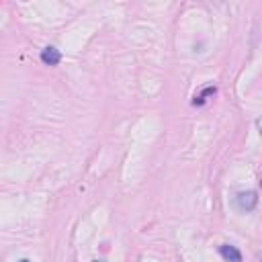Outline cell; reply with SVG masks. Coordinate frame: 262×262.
<instances>
[{
  "mask_svg": "<svg viewBox=\"0 0 262 262\" xmlns=\"http://www.w3.org/2000/svg\"><path fill=\"white\" fill-rule=\"evenodd\" d=\"M18 262H31V260H27V258H23V260H18Z\"/></svg>",
  "mask_w": 262,
  "mask_h": 262,
  "instance_id": "5",
  "label": "cell"
},
{
  "mask_svg": "<svg viewBox=\"0 0 262 262\" xmlns=\"http://www.w3.org/2000/svg\"><path fill=\"white\" fill-rule=\"evenodd\" d=\"M219 254H221V258L225 262H242V252L231 244H221L219 246Z\"/></svg>",
  "mask_w": 262,
  "mask_h": 262,
  "instance_id": "2",
  "label": "cell"
},
{
  "mask_svg": "<svg viewBox=\"0 0 262 262\" xmlns=\"http://www.w3.org/2000/svg\"><path fill=\"white\" fill-rule=\"evenodd\" d=\"M258 205V192L256 190H242L235 194V207L244 213L254 211V207Z\"/></svg>",
  "mask_w": 262,
  "mask_h": 262,
  "instance_id": "1",
  "label": "cell"
},
{
  "mask_svg": "<svg viewBox=\"0 0 262 262\" xmlns=\"http://www.w3.org/2000/svg\"><path fill=\"white\" fill-rule=\"evenodd\" d=\"M92 262H104V260H92Z\"/></svg>",
  "mask_w": 262,
  "mask_h": 262,
  "instance_id": "6",
  "label": "cell"
},
{
  "mask_svg": "<svg viewBox=\"0 0 262 262\" xmlns=\"http://www.w3.org/2000/svg\"><path fill=\"white\" fill-rule=\"evenodd\" d=\"M41 61L47 63V66H57L61 61V53L59 49H55L53 45H47L43 51H41Z\"/></svg>",
  "mask_w": 262,
  "mask_h": 262,
  "instance_id": "3",
  "label": "cell"
},
{
  "mask_svg": "<svg viewBox=\"0 0 262 262\" xmlns=\"http://www.w3.org/2000/svg\"><path fill=\"white\" fill-rule=\"evenodd\" d=\"M217 90H215V86H207L203 92H199V94H194V98H192V104L194 106H201V104H205L207 100H209V96H213Z\"/></svg>",
  "mask_w": 262,
  "mask_h": 262,
  "instance_id": "4",
  "label": "cell"
},
{
  "mask_svg": "<svg viewBox=\"0 0 262 262\" xmlns=\"http://www.w3.org/2000/svg\"><path fill=\"white\" fill-rule=\"evenodd\" d=\"M260 182H262V180H260Z\"/></svg>",
  "mask_w": 262,
  "mask_h": 262,
  "instance_id": "7",
  "label": "cell"
}]
</instances>
